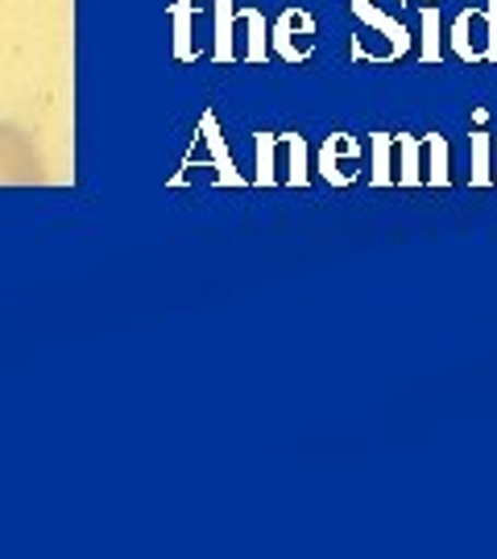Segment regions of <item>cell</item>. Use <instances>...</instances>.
I'll return each instance as SVG.
<instances>
[{
    "mask_svg": "<svg viewBox=\"0 0 497 559\" xmlns=\"http://www.w3.org/2000/svg\"><path fill=\"white\" fill-rule=\"evenodd\" d=\"M402 4L406 0H353V17L374 29L378 38H386V50L378 55V62H398L411 50V29L402 25Z\"/></svg>",
    "mask_w": 497,
    "mask_h": 559,
    "instance_id": "6da1fadb",
    "label": "cell"
},
{
    "mask_svg": "<svg viewBox=\"0 0 497 559\" xmlns=\"http://www.w3.org/2000/svg\"><path fill=\"white\" fill-rule=\"evenodd\" d=\"M199 145H203V154H191V158L182 162V170H216L212 175V182L216 187H245V175L237 170V162H233V150H228V141H224V133H220V117L208 108L203 117H199Z\"/></svg>",
    "mask_w": 497,
    "mask_h": 559,
    "instance_id": "7a4b0ae2",
    "label": "cell"
},
{
    "mask_svg": "<svg viewBox=\"0 0 497 559\" xmlns=\"http://www.w3.org/2000/svg\"><path fill=\"white\" fill-rule=\"evenodd\" d=\"M316 34L319 25L307 9H286L274 25H270V50L282 62H307L316 55Z\"/></svg>",
    "mask_w": 497,
    "mask_h": 559,
    "instance_id": "3957f363",
    "label": "cell"
},
{
    "mask_svg": "<svg viewBox=\"0 0 497 559\" xmlns=\"http://www.w3.org/2000/svg\"><path fill=\"white\" fill-rule=\"evenodd\" d=\"M360 162H365V150L353 133H332L319 145V179L328 187H353L360 179Z\"/></svg>",
    "mask_w": 497,
    "mask_h": 559,
    "instance_id": "277c9868",
    "label": "cell"
},
{
    "mask_svg": "<svg viewBox=\"0 0 497 559\" xmlns=\"http://www.w3.org/2000/svg\"><path fill=\"white\" fill-rule=\"evenodd\" d=\"M452 55L464 62H485V50H489V38H485V9H464L452 21Z\"/></svg>",
    "mask_w": 497,
    "mask_h": 559,
    "instance_id": "5b68a950",
    "label": "cell"
},
{
    "mask_svg": "<svg viewBox=\"0 0 497 559\" xmlns=\"http://www.w3.org/2000/svg\"><path fill=\"white\" fill-rule=\"evenodd\" d=\"M398 150V187H418L423 182V138H411V133H398L394 138Z\"/></svg>",
    "mask_w": 497,
    "mask_h": 559,
    "instance_id": "8992f818",
    "label": "cell"
},
{
    "mask_svg": "<svg viewBox=\"0 0 497 559\" xmlns=\"http://www.w3.org/2000/svg\"><path fill=\"white\" fill-rule=\"evenodd\" d=\"M423 154H427L423 182H427V187H448V182H452V175H448V138L427 133V138H423Z\"/></svg>",
    "mask_w": 497,
    "mask_h": 559,
    "instance_id": "52a82bcc",
    "label": "cell"
},
{
    "mask_svg": "<svg viewBox=\"0 0 497 559\" xmlns=\"http://www.w3.org/2000/svg\"><path fill=\"white\" fill-rule=\"evenodd\" d=\"M233 25H237V9H233V0H216V46H212V59H216V62L237 59V46H233Z\"/></svg>",
    "mask_w": 497,
    "mask_h": 559,
    "instance_id": "ba28073f",
    "label": "cell"
},
{
    "mask_svg": "<svg viewBox=\"0 0 497 559\" xmlns=\"http://www.w3.org/2000/svg\"><path fill=\"white\" fill-rule=\"evenodd\" d=\"M390 154H394V138L390 133H374L369 141V182L374 187H394V166H390Z\"/></svg>",
    "mask_w": 497,
    "mask_h": 559,
    "instance_id": "9c48e42d",
    "label": "cell"
},
{
    "mask_svg": "<svg viewBox=\"0 0 497 559\" xmlns=\"http://www.w3.org/2000/svg\"><path fill=\"white\" fill-rule=\"evenodd\" d=\"M170 17H175V59H179V62H191V59H196V41H191V25H196V4H191V0H179V4L170 9Z\"/></svg>",
    "mask_w": 497,
    "mask_h": 559,
    "instance_id": "30bf717a",
    "label": "cell"
},
{
    "mask_svg": "<svg viewBox=\"0 0 497 559\" xmlns=\"http://www.w3.org/2000/svg\"><path fill=\"white\" fill-rule=\"evenodd\" d=\"M237 21L249 25V46H245L240 59L258 67V62H265V50H270V38H265V13H261V9H240Z\"/></svg>",
    "mask_w": 497,
    "mask_h": 559,
    "instance_id": "8fae6325",
    "label": "cell"
},
{
    "mask_svg": "<svg viewBox=\"0 0 497 559\" xmlns=\"http://www.w3.org/2000/svg\"><path fill=\"white\" fill-rule=\"evenodd\" d=\"M258 175H253V182L258 187H274L279 182V138L274 133H258Z\"/></svg>",
    "mask_w": 497,
    "mask_h": 559,
    "instance_id": "7c38bea8",
    "label": "cell"
},
{
    "mask_svg": "<svg viewBox=\"0 0 497 559\" xmlns=\"http://www.w3.org/2000/svg\"><path fill=\"white\" fill-rule=\"evenodd\" d=\"M282 145H286V154H291L286 182H291V187H307V182H311V170H307V141L298 138V133H286Z\"/></svg>",
    "mask_w": 497,
    "mask_h": 559,
    "instance_id": "4fadbf2b",
    "label": "cell"
},
{
    "mask_svg": "<svg viewBox=\"0 0 497 559\" xmlns=\"http://www.w3.org/2000/svg\"><path fill=\"white\" fill-rule=\"evenodd\" d=\"M489 154H494V138H489V133H473V175H469L473 187H489V182H494Z\"/></svg>",
    "mask_w": 497,
    "mask_h": 559,
    "instance_id": "5bb4252c",
    "label": "cell"
},
{
    "mask_svg": "<svg viewBox=\"0 0 497 559\" xmlns=\"http://www.w3.org/2000/svg\"><path fill=\"white\" fill-rule=\"evenodd\" d=\"M423 62H439L443 59V50H439V9L436 4H427L423 9Z\"/></svg>",
    "mask_w": 497,
    "mask_h": 559,
    "instance_id": "9a60e30c",
    "label": "cell"
},
{
    "mask_svg": "<svg viewBox=\"0 0 497 559\" xmlns=\"http://www.w3.org/2000/svg\"><path fill=\"white\" fill-rule=\"evenodd\" d=\"M485 38H489L485 62H497V0H485Z\"/></svg>",
    "mask_w": 497,
    "mask_h": 559,
    "instance_id": "2e32d148",
    "label": "cell"
}]
</instances>
